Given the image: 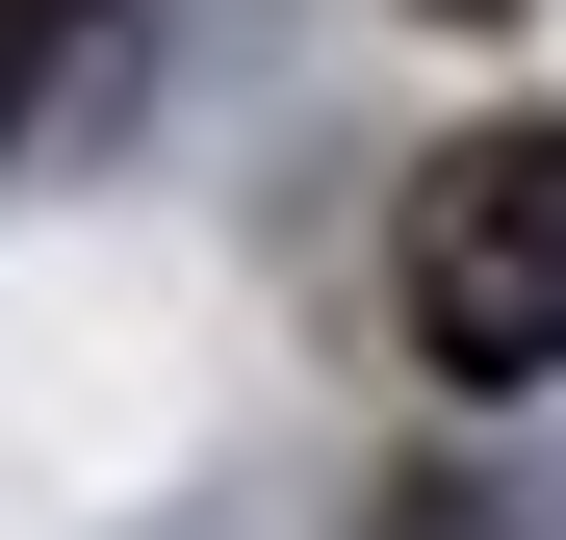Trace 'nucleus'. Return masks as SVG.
Returning a JSON list of instances; mask_svg holds the SVG:
<instances>
[{
    "instance_id": "f257e3e1",
    "label": "nucleus",
    "mask_w": 566,
    "mask_h": 540,
    "mask_svg": "<svg viewBox=\"0 0 566 540\" xmlns=\"http://www.w3.org/2000/svg\"><path fill=\"white\" fill-rule=\"evenodd\" d=\"M412 360L438 387H541L566 360V104H515V129H463L438 180H412Z\"/></svg>"
},
{
    "instance_id": "f03ea898",
    "label": "nucleus",
    "mask_w": 566,
    "mask_h": 540,
    "mask_svg": "<svg viewBox=\"0 0 566 540\" xmlns=\"http://www.w3.org/2000/svg\"><path fill=\"white\" fill-rule=\"evenodd\" d=\"M77 27H104V0H0V129H27L52 77H77Z\"/></svg>"
},
{
    "instance_id": "7ed1b4c3",
    "label": "nucleus",
    "mask_w": 566,
    "mask_h": 540,
    "mask_svg": "<svg viewBox=\"0 0 566 540\" xmlns=\"http://www.w3.org/2000/svg\"><path fill=\"white\" fill-rule=\"evenodd\" d=\"M438 27H515V0H438Z\"/></svg>"
}]
</instances>
